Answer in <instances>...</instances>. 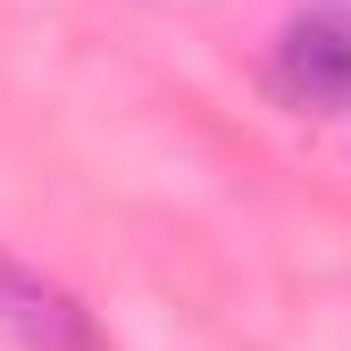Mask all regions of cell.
<instances>
[{
	"instance_id": "obj_1",
	"label": "cell",
	"mask_w": 351,
	"mask_h": 351,
	"mask_svg": "<svg viewBox=\"0 0 351 351\" xmlns=\"http://www.w3.org/2000/svg\"><path fill=\"white\" fill-rule=\"evenodd\" d=\"M276 93L293 109H351V17L343 9H293L276 34Z\"/></svg>"
},
{
	"instance_id": "obj_2",
	"label": "cell",
	"mask_w": 351,
	"mask_h": 351,
	"mask_svg": "<svg viewBox=\"0 0 351 351\" xmlns=\"http://www.w3.org/2000/svg\"><path fill=\"white\" fill-rule=\"evenodd\" d=\"M0 335L17 351H109L93 310L67 285H51L42 268H25L17 251H0Z\"/></svg>"
}]
</instances>
